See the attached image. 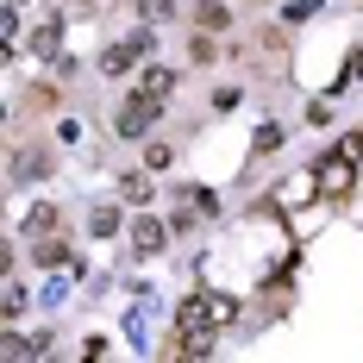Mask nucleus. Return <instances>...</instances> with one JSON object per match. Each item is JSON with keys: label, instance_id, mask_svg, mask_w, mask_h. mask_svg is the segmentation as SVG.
Returning a JSON list of instances; mask_svg holds the SVG:
<instances>
[{"label": "nucleus", "instance_id": "obj_10", "mask_svg": "<svg viewBox=\"0 0 363 363\" xmlns=\"http://www.w3.org/2000/svg\"><path fill=\"white\" fill-rule=\"evenodd\" d=\"M207 307H213V326H238V294H207Z\"/></svg>", "mask_w": 363, "mask_h": 363}, {"label": "nucleus", "instance_id": "obj_18", "mask_svg": "<svg viewBox=\"0 0 363 363\" xmlns=\"http://www.w3.org/2000/svg\"><path fill=\"white\" fill-rule=\"evenodd\" d=\"M19 6H26V0H6V13H19Z\"/></svg>", "mask_w": 363, "mask_h": 363}, {"label": "nucleus", "instance_id": "obj_12", "mask_svg": "<svg viewBox=\"0 0 363 363\" xmlns=\"http://www.w3.org/2000/svg\"><path fill=\"white\" fill-rule=\"evenodd\" d=\"M88 232H94V238H113V232H119V207H94V213H88Z\"/></svg>", "mask_w": 363, "mask_h": 363}, {"label": "nucleus", "instance_id": "obj_7", "mask_svg": "<svg viewBox=\"0 0 363 363\" xmlns=\"http://www.w3.org/2000/svg\"><path fill=\"white\" fill-rule=\"evenodd\" d=\"M138 57H145L138 44H113L107 57H101V75H132V69H138Z\"/></svg>", "mask_w": 363, "mask_h": 363}, {"label": "nucleus", "instance_id": "obj_4", "mask_svg": "<svg viewBox=\"0 0 363 363\" xmlns=\"http://www.w3.org/2000/svg\"><path fill=\"white\" fill-rule=\"evenodd\" d=\"M32 50H38V57H50V63L63 57V19H57V13H44V26L32 32Z\"/></svg>", "mask_w": 363, "mask_h": 363}, {"label": "nucleus", "instance_id": "obj_11", "mask_svg": "<svg viewBox=\"0 0 363 363\" xmlns=\"http://www.w3.org/2000/svg\"><path fill=\"white\" fill-rule=\"evenodd\" d=\"M26 232H32V238H50V232H57V207H32V213H26Z\"/></svg>", "mask_w": 363, "mask_h": 363}, {"label": "nucleus", "instance_id": "obj_14", "mask_svg": "<svg viewBox=\"0 0 363 363\" xmlns=\"http://www.w3.org/2000/svg\"><path fill=\"white\" fill-rule=\"evenodd\" d=\"M119 194H125V201H138V207H145V201H150V176H119Z\"/></svg>", "mask_w": 363, "mask_h": 363}, {"label": "nucleus", "instance_id": "obj_1", "mask_svg": "<svg viewBox=\"0 0 363 363\" xmlns=\"http://www.w3.org/2000/svg\"><path fill=\"white\" fill-rule=\"evenodd\" d=\"M157 119H163V101H150L145 88H138V94H132V101L119 107V119H113V132H119V138H145V132L157 125Z\"/></svg>", "mask_w": 363, "mask_h": 363}, {"label": "nucleus", "instance_id": "obj_9", "mask_svg": "<svg viewBox=\"0 0 363 363\" xmlns=\"http://www.w3.org/2000/svg\"><path fill=\"white\" fill-rule=\"evenodd\" d=\"M26 301H32L26 282H19V276H6V289H0V313H6V320H19V313H26Z\"/></svg>", "mask_w": 363, "mask_h": 363}, {"label": "nucleus", "instance_id": "obj_16", "mask_svg": "<svg viewBox=\"0 0 363 363\" xmlns=\"http://www.w3.org/2000/svg\"><path fill=\"white\" fill-rule=\"evenodd\" d=\"M363 75V50H351V63H345V82H357ZM345 82H338V88H345Z\"/></svg>", "mask_w": 363, "mask_h": 363}, {"label": "nucleus", "instance_id": "obj_17", "mask_svg": "<svg viewBox=\"0 0 363 363\" xmlns=\"http://www.w3.org/2000/svg\"><path fill=\"white\" fill-rule=\"evenodd\" d=\"M338 150H345V157H357V163H363V132H351V138H345Z\"/></svg>", "mask_w": 363, "mask_h": 363}, {"label": "nucleus", "instance_id": "obj_13", "mask_svg": "<svg viewBox=\"0 0 363 363\" xmlns=\"http://www.w3.org/2000/svg\"><path fill=\"white\" fill-rule=\"evenodd\" d=\"M138 19H145V26H163V19H176V0H138Z\"/></svg>", "mask_w": 363, "mask_h": 363}, {"label": "nucleus", "instance_id": "obj_2", "mask_svg": "<svg viewBox=\"0 0 363 363\" xmlns=\"http://www.w3.org/2000/svg\"><path fill=\"white\" fill-rule=\"evenodd\" d=\"M351 169H357V157L332 150L326 163H320V176H313V194H345V188H351Z\"/></svg>", "mask_w": 363, "mask_h": 363}, {"label": "nucleus", "instance_id": "obj_6", "mask_svg": "<svg viewBox=\"0 0 363 363\" xmlns=\"http://www.w3.org/2000/svg\"><path fill=\"white\" fill-rule=\"evenodd\" d=\"M138 88H145L150 101H169V94H176V69H163V63H145V75H138Z\"/></svg>", "mask_w": 363, "mask_h": 363}, {"label": "nucleus", "instance_id": "obj_5", "mask_svg": "<svg viewBox=\"0 0 363 363\" xmlns=\"http://www.w3.org/2000/svg\"><path fill=\"white\" fill-rule=\"evenodd\" d=\"M50 169H57L50 150H19L13 157V182H38V176H50Z\"/></svg>", "mask_w": 363, "mask_h": 363}, {"label": "nucleus", "instance_id": "obj_3", "mask_svg": "<svg viewBox=\"0 0 363 363\" xmlns=\"http://www.w3.org/2000/svg\"><path fill=\"white\" fill-rule=\"evenodd\" d=\"M169 232H176V225H163V219H132V251H138V257H157V251H163V245H169Z\"/></svg>", "mask_w": 363, "mask_h": 363}, {"label": "nucleus", "instance_id": "obj_15", "mask_svg": "<svg viewBox=\"0 0 363 363\" xmlns=\"http://www.w3.org/2000/svg\"><path fill=\"white\" fill-rule=\"evenodd\" d=\"M276 145H282V125H257V157H269Z\"/></svg>", "mask_w": 363, "mask_h": 363}, {"label": "nucleus", "instance_id": "obj_8", "mask_svg": "<svg viewBox=\"0 0 363 363\" xmlns=\"http://www.w3.org/2000/svg\"><path fill=\"white\" fill-rule=\"evenodd\" d=\"M194 26H201V32H225V26H232V13H225L219 0H194Z\"/></svg>", "mask_w": 363, "mask_h": 363}]
</instances>
